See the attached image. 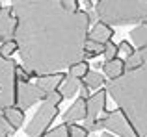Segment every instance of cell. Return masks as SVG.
I'll return each instance as SVG.
<instances>
[{
    "instance_id": "cell-30",
    "label": "cell",
    "mask_w": 147,
    "mask_h": 137,
    "mask_svg": "<svg viewBox=\"0 0 147 137\" xmlns=\"http://www.w3.org/2000/svg\"><path fill=\"white\" fill-rule=\"evenodd\" d=\"M84 4H86V9H91L93 7V0H82Z\"/></svg>"
},
{
    "instance_id": "cell-21",
    "label": "cell",
    "mask_w": 147,
    "mask_h": 137,
    "mask_svg": "<svg viewBox=\"0 0 147 137\" xmlns=\"http://www.w3.org/2000/svg\"><path fill=\"white\" fill-rule=\"evenodd\" d=\"M43 137H71V132H69V124H60L54 130H49Z\"/></svg>"
},
{
    "instance_id": "cell-22",
    "label": "cell",
    "mask_w": 147,
    "mask_h": 137,
    "mask_svg": "<svg viewBox=\"0 0 147 137\" xmlns=\"http://www.w3.org/2000/svg\"><path fill=\"white\" fill-rule=\"evenodd\" d=\"M0 52H2L6 58H11L15 52H19V45H17V41L11 39V41H6V43H2V45H0Z\"/></svg>"
},
{
    "instance_id": "cell-18",
    "label": "cell",
    "mask_w": 147,
    "mask_h": 137,
    "mask_svg": "<svg viewBox=\"0 0 147 137\" xmlns=\"http://www.w3.org/2000/svg\"><path fill=\"white\" fill-rule=\"evenodd\" d=\"M88 72H90V63H88V59H82V61H78V63L69 67V74L76 76V78H86Z\"/></svg>"
},
{
    "instance_id": "cell-28",
    "label": "cell",
    "mask_w": 147,
    "mask_h": 137,
    "mask_svg": "<svg viewBox=\"0 0 147 137\" xmlns=\"http://www.w3.org/2000/svg\"><path fill=\"white\" fill-rule=\"evenodd\" d=\"M90 89H91V87H90V85H88V83H86V82H82V83H80V96H82V98H86V100H88V98H90V96H91V93H90Z\"/></svg>"
},
{
    "instance_id": "cell-27",
    "label": "cell",
    "mask_w": 147,
    "mask_h": 137,
    "mask_svg": "<svg viewBox=\"0 0 147 137\" xmlns=\"http://www.w3.org/2000/svg\"><path fill=\"white\" fill-rule=\"evenodd\" d=\"M117 47H119V52H125V54H127V56H129V54H132V52H134V50H136V48H134V47H132V45H130V43H129V41H121V43H119V45H117Z\"/></svg>"
},
{
    "instance_id": "cell-15",
    "label": "cell",
    "mask_w": 147,
    "mask_h": 137,
    "mask_svg": "<svg viewBox=\"0 0 147 137\" xmlns=\"http://www.w3.org/2000/svg\"><path fill=\"white\" fill-rule=\"evenodd\" d=\"M80 78H76V76H73V74H67L63 78V82H61V85H60V91H61V94H63V98H71V96H75L76 94V91H80Z\"/></svg>"
},
{
    "instance_id": "cell-12",
    "label": "cell",
    "mask_w": 147,
    "mask_h": 137,
    "mask_svg": "<svg viewBox=\"0 0 147 137\" xmlns=\"http://www.w3.org/2000/svg\"><path fill=\"white\" fill-rule=\"evenodd\" d=\"M65 74H61V72H54V74H45V76H37V85L41 87V89L45 91V93H52V91L60 89L61 82H63Z\"/></svg>"
},
{
    "instance_id": "cell-20",
    "label": "cell",
    "mask_w": 147,
    "mask_h": 137,
    "mask_svg": "<svg viewBox=\"0 0 147 137\" xmlns=\"http://www.w3.org/2000/svg\"><path fill=\"white\" fill-rule=\"evenodd\" d=\"M142 65H144V59H142L140 50L136 48L132 54L127 56V59H125V67H127V70H130V68H138V67H142Z\"/></svg>"
},
{
    "instance_id": "cell-32",
    "label": "cell",
    "mask_w": 147,
    "mask_h": 137,
    "mask_svg": "<svg viewBox=\"0 0 147 137\" xmlns=\"http://www.w3.org/2000/svg\"><path fill=\"white\" fill-rule=\"evenodd\" d=\"M0 7H2V6H0Z\"/></svg>"
},
{
    "instance_id": "cell-7",
    "label": "cell",
    "mask_w": 147,
    "mask_h": 137,
    "mask_svg": "<svg viewBox=\"0 0 147 137\" xmlns=\"http://www.w3.org/2000/svg\"><path fill=\"white\" fill-rule=\"evenodd\" d=\"M47 96L49 94L37 83H30V82H19L17 83V106L22 109L32 108L34 104L45 100Z\"/></svg>"
},
{
    "instance_id": "cell-23",
    "label": "cell",
    "mask_w": 147,
    "mask_h": 137,
    "mask_svg": "<svg viewBox=\"0 0 147 137\" xmlns=\"http://www.w3.org/2000/svg\"><path fill=\"white\" fill-rule=\"evenodd\" d=\"M117 52H119V47L115 43H106L104 45V61H110V59H114V58H117Z\"/></svg>"
},
{
    "instance_id": "cell-2",
    "label": "cell",
    "mask_w": 147,
    "mask_h": 137,
    "mask_svg": "<svg viewBox=\"0 0 147 137\" xmlns=\"http://www.w3.org/2000/svg\"><path fill=\"white\" fill-rule=\"evenodd\" d=\"M115 106L130 119L140 137H147V63L106 82Z\"/></svg>"
},
{
    "instance_id": "cell-13",
    "label": "cell",
    "mask_w": 147,
    "mask_h": 137,
    "mask_svg": "<svg viewBox=\"0 0 147 137\" xmlns=\"http://www.w3.org/2000/svg\"><path fill=\"white\" fill-rule=\"evenodd\" d=\"M2 111H4L6 120L11 124V128H13L15 132L24 124V109L22 108H19V106H9V108L2 109Z\"/></svg>"
},
{
    "instance_id": "cell-5",
    "label": "cell",
    "mask_w": 147,
    "mask_h": 137,
    "mask_svg": "<svg viewBox=\"0 0 147 137\" xmlns=\"http://www.w3.org/2000/svg\"><path fill=\"white\" fill-rule=\"evenodd\" d=\"M17 63L0 52V109L17 106Z\"/></svg>"
},
{
    "instance_id": "cell-25",
    "label": "cell",
    "mask_w": 147,
    "mask_h": 137,
    "mask_svg": "<svg viewBox=\"0 0 147 137\" xmlns=\"http://www.w3.org/2000/svg\"><path fill=\"white\" fill-rule=\"evenodd\" d=\"M69 132H71V137H88L90 130L84 126H78V124H69Z\"/></svg>"
},
{
    "instance_id": "cell-16",
    "label": "cell",
    "mask_w": 147,
    "mask_h": 137,
    "mask_svg": "<svg viewBox=\"0 0 147 137\" xmlns=\"http://www.w3.org/2000/svg\"><path fill=\"white\" fill-rule=\"evenodd\" d=\"M130 39H132L134 47H138V48L147 47V22H142L140 26H136L130 32Z\"/></svg>"
},
{
    "instance_id": "cell-8",
    "label": "cell",
    "mask_w": 147,
    "mask_h": 137,
    "mask_svg": "<svg viewBox=\"0 0 147 137\" xmlns=\"http://www.w3.org/2000/svg\"><path fill=\"white\" fill-rule=\"evenodd\" d=\"M15 32H17V19H15L13 7L2 6L0 7V43L15 39Z\"/></svg>"
},
{
    "instance_id": "cell-6",
    "label": "cell",
    "mask_w": 147,
    "mask_h": 137,
    "mask_svg": "<svg viewBox=\"0 0 147 137\" xmlns=\"http://www.w3.org/2000/svg\"><path fill=\"white\" fill-rule=\"evenodd\" d=\"M102 119H104V128L110 130L112 134H115L119 137H140L134 124L130 122V119L119 108L114 109V111H104Z\"/></svg>"
},
{
    "instance_id": "cell-31",
    "label": "cell",
    "mask_w": 147,
    "mask_h": 137,
    "mask_svg": "<svg viewBox=\"0 0 147 137\" xmlns=\"http://www.w3.org/2000/svg\"><path fill=\"white\" fill-rule=\"evenodd\" d=\"M100 137H115V134H100Z\"/></svg>"
},
{
    "instance_id": "cell-11",
    "label": "cell",
    "mask_w": 147,
    "mask_h": 137,
    "mask_svg": "<svg viewBox=\"0 0 147 137\" xmlns=\"http://www.w3.org/2000/svg\"><path fill=\"white\" fill-rule=\"evenodd\" d=\"M112 35H114V30H112V26L106 24V22H102V21L95 22L93 28H91L90 33H88V37H90V39L99 41V43H102V45L110 43V41H112Z\"/></svg>"
},
{
    "instance_id": "cell-24",
    "label": "cell",
    "mask_w": 147,
    "mask_h": 137,
    "mask_svg": "<svg viewBox=\"0 0 147 137\" xmlns=\"http://www.w3.org/2000/svg\"><path fill=\"white\" fill-rule=\"evenodd\" d=\"M13 128H11V124L6 120V117H4V111L0 109V137H9L13 134Z\"/></svg>"
},
{
    "instance_id": "cell-10",
    "label": "cell",
    "mask_w": 147,
    "mask_h": 137,
    "mask_svg": "<svg viewBox=\"0 0 147 137\" xmlns=\"http://www.w3.org/2000/svg\"><path fill=\"white\" fill-rule=\"evenodd\" d=\"M88 108H86V98H76L75 104L63 113V122H78V120H86Z\"/></svg>"
},
{
    "instance_id": "cell-14",
    "label": "cell",
    "mask_w": 147,
    "mask_h": 137,
    "mask_svg": "<svg viewBox=\"0 0 147 137\" xmlns=\"http://www.w3.org/2000/svg\"><path fill=\"white\" fill-rule=\"evenodd\" d=\"M102 70L104 74L108 76V80H114V78H119L127 72V67H125V59H119V58H114L110 61H104L102 65Z\"/></svg>"
},
{
    "instance_id": "cell-19",
    "label": "cell",
    "mask_w": 147,
    "mask_h": 137,
    "mask_svg": "<svg viewBox=\"0 0 147 137\" xmlns=\"http://www.w3.org/2000/svg\"><path fill=\"white\" fill-rule=\"evenodd\" d=\"M84 82H86L88 85L91 87V89H97V87H102V83L106 82V80H104V76L100 74V72L90 70V72L86 74V78H84Z\"/></svg>"
},
{
    "instance_id": "cell-17",
    "label": "cell",
    "mask_w": 147,
    "mask_h": 137,
    "mask_svg": "<svg viewBox=\"0 0 147 137\" xmlns=\"http://www.w3.org/2000/svg\"><path fill=\"white\" fill-rule=\"evenodd\" d=\"M84 54H86V59L97 58V56L104 54V45L99 43V41H93V39H90V37H88L86 45H84Z\"/></svg>"
},
{
    "instance_id": "cell-29",
    "label": "cell",
    "mask_w": 147,
    "mask_h": 137,
    "mask_svg": "<svg viewBox=\"0 0 147 137\" xmlns=\"http://www.w3.org/2000/svg\"><path fill=\"white\" fill-rule=\"evenodd\" d=\"M138 50H140V54H142V59H144V63H147V47L138 48Z\"/></svg>"
},
{
    "instance_id": "cell-9",
    "label": "cell",
    "mask_w": 147,
    "mask_h": 137,
    "mask_svg": "<svg viewBox=\"0 0 147 137\" xmlns=\"http://www.w3.org/2000/svg\"><path fill=\"white\" fill-rule=\"evenodd\" d=\"M106 96H108V91L100 89V91H97V93H93L86 100V108H88L86 126H90L93 120H97L99 117L104 113V109H106Z\"/></svg>"
},
{
    "instance_id": "cell-3",
    "label": "cell",
    "mask_w": 147,
    "mask_h": 137,
    "mask_svg": "<svg viewBox=\"0 0 147 137\" xmlns=\"http://www.w3.org/2000/svg\"><path fill=\"white\" fill-rule=\"evenodd\" d=\"M95 13L110 26L147 22V0H97Z\"/></svg>"
},
{
    "instance_id": "cell-26",
    "label": "cell",
    "mask_w": 147,
    "mask_h": 137,
    "mask_svg": "<svg viewBox=\"0 0 147 137\" xmlns=\"http://www.w3.org/2000/svg\"><path fill=\"white\" fill-rule=\"evenodd\" d=\"M67 11H78V0H60Z\"/></svg>"
},
{
    "instance_id": "cell-1",
    "label": "cell",
    "mask_w": 147,
    "mask_h": 137,
    "mask_svg": "<svg viewBox=\"0 0 147 137\" xmlns=\"http://www.w3.org/2000/svg\"><path fill=\"white\" fill-rule=\"evenodd\" d=\"M15 41L22 65L34 78L61 72L86 59L90 13L67 11L60 0H13Z\"/></svg>"
},
{
    "instance_id": "cell-4",
    "label": "cell",
    "mask_w": 147,
    "mask_h": 137,
    "mask_svg": "<svg viewBox=\"0 0 147 137\" xmlns=\"http://www.w3.org/2000/svg\"><path fill=\"white\" fill-rule=\"evenodd\" d=\"M61 100H65L63 94H61L60 89L52 91V93H49V96L45 98V100H41V106L37 108V111L34 113L32 120L28 122V126H26V135L28 137H43L45 134L49 132L50 124H52V120L58 117V113H60V104Z\"/></svg>"
}]
</instances>
